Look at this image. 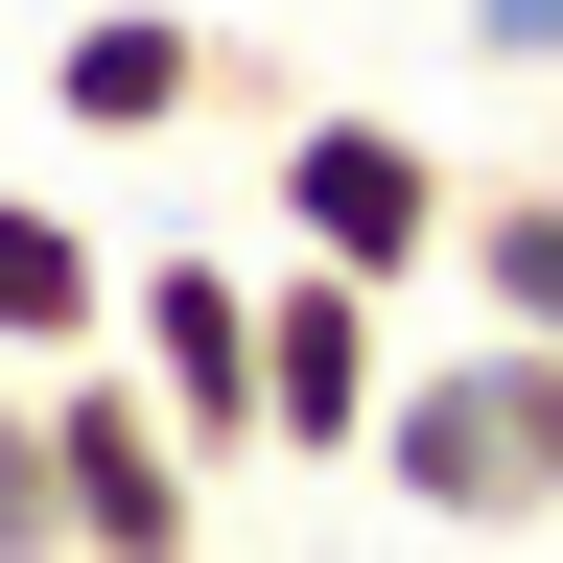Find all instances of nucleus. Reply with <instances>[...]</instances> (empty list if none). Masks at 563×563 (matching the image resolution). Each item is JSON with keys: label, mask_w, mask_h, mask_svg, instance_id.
Instances as JSON below:
<instances>
[{"label": "nucleus", "mask_w": 563, "mask_h": 563, "mask_svg": "<svg viewBox=\"0 0 563 563\" xmlns=\"http://www.w3.org/2000/svg\"><path fill=\"white\" fill-rule=\"evenodd\" d=\"M376 493H399V517H446V540H540V517H563V352H540V329L422 352L399 422H376Z\"/></svg>", "instance_id": "obj_1"}, {"label": "nucleus", "mask_w": 563, "mask_h": 563, "mask_svg": "<svg viewBox=\"0 0 563 563\" xmlns=\"http://www.w3.org/2000/svg\"><path fill=\"white\" fill-rule=\"evenodd\" d=\"M258 211H282L306 258H352V282L470 258V165H446L422 118H376V95H306V118H282V141H258Z\"/></svg>", "instance_id": "obj_2"}, {"label": "nucleus", "mask_w": 563, "mask_h": 563, "mask_svg": "<svg viewBox=\"0 0 563 563\" xmlns=\"http://www.w3.org/2000/svg\"><path fill=\"white\" fill-rule=\"evenodd\" d=\"M258 422H282V470H376V422H399V282H352L282 235L258 258Z\"/></svg>", "instance_id": "obj_3"}, {"label": "nucleus", "mask_w": 563, "mask_h": 563, "mask_svg": "<svg viewBox=\"0 0 563 563\" xmlns=\"http://www.w3.org/2000/svg\"><path fill=\"white\" fill-rule=\"evenodd\" d=\"M118 352H141V399H165L211 470H282V422H258V258L141 235V282H118Z\"/></svg>", "instance_id": "obj_4"}, {"label": "nucleus", "mask_w": 563, "mask_h": 563, "mask_svg": "<svg viewBox=\"0 0 563 563\" xmlns=\"http://www.w3.org/2000/svg\"><path fill=\"white\" fill-rule=\"evenodd\" d=\"M47 446H70V540H95V563H211V446L141 399V352H70V376H47Z\"/></svg>", "instance_id": "obj_5"}, {"label": "nucleus", "mask_w": 563, "mask_h": 563, "mask_svg": "<svg viewBox=\"0 0 563 563\" xmlns=\"http://www.w3.org/2000/svg\"><path fill=\"white\" fill-rule=\"evenodd\" d=\"M235 95V24H188V0H70L47 24V118L70 141H188Z\"/></svg>", "instance_id": "obj_6"}, {"label": "nucleus", "mask_w": 563, "mask_h": 563, "mask_svg": "<svg viewBox=\"0 0 563 563\" xmlns=\"http://www.w3.org/2000/svg\"><path fill=\"white\" fill-rule=\"evenodd\" d=\"M118 235L95 211H47V188H0V352H24V376H70V352H118Z\"/></svg>", "instance_id": "obj_7"}, {"label": "nucleus", "mask_w": 563, "mask_h": 563, "mask_svg": "<svg viewBox=\"0 0 563 563\" xmlns=\"http://www.w3.org/2000/svg\"><path fill=\"white\" fill-rule=\"evenodd\" d=\"M470 306L563 352V165H517V188H470Z\"/></svg>", "instance_id": "obj_8"}, {"label": "nucleus", "mask_w": 563, "mask_h": 563, "mask_svg": "<svg viewBox=\"0 0 563 563\" xmlns=\"http://www.w3.org/2000/svg\"><path fill=\"white\" fill-rule=\"evenodd\" d=\"M0 563H95L70 540V446H47V376L0 352Z\"/></svg>", "instance_id": "obj_9"}, {"label": "nucleus", "mask_w": 563, "mask_h": 563, "mask_svg": "<svg viewBox=\"0 0 563 563\" xmlns=\"http://www.w3.org/2000/svg\"><path fill=\"white\" fill-rule=\"evenodd\" d=\"M470 24V70H517V95H563V0H446Z\"/></svg>", "instance_id": "obj_10"}, {"label": "nucleus", "mask_w": 563, "mask_h": 563, "mask_svg": "<svg viewBox=\"0 0 563 563\" xmlns=\"http://www.w3.org/2000/svg\"><path fill=\"white\" fill-rule=\"evenodd\" d=\"M540 165H563V141H540Z\"/></svg>", "instance_id": "obj_11"}]
</instances>
